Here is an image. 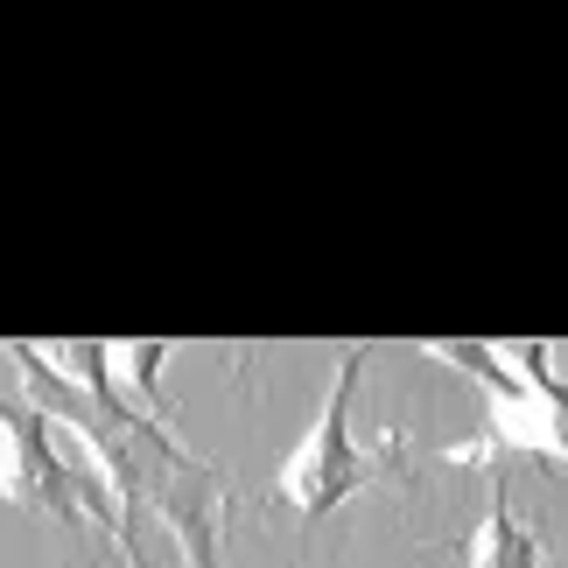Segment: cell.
Returning a JSON list of instances; mask_svg holds the SVG:
<instances>
[{
  "label": "cell",
  "instance_id": "cell-1",
  "mask_svg": "<svg viewBox=\"0 0 568 568\" xmlns=\"http://www.w3.org/2000/svg\"><path fill=\"white\" fill-rule=\"evenodd\" d=\"M435 358L464 365L491 386V407H485V443L477 449H449V456H485V449H506V456H540V464H561L568 470V386L548 373V344H527V352H506L513 365H498L491 344H428Z\"/></svg>",
  "mask_w": 568,
  "mask_h": 568
},
{
  "label": "cell",
  "instance_id": "cell-3",
  "mask_svg": "<svg viewBox=\"0 0 568 568\" xmlns=\"http://www.w3.org/2000/svg\"><path fill=\"white\" fill-rule=\"evenodd\" d=\"M0 498L14 513L84 519L78 470L50 443V414H42V400H14V393H0Z\"/></svg>",
  "mask_w": 568,
  "mask_h": 568
},
{
  "label": "cell",
  "instance_id": "cell-2",
  "mask_svg": "<svg viewBox=\"0 0 568 568\" xmlns=\"http://www.w3.org/2000/svg\"><path fill=\"white\" fill-rule=\"evenodd\" d=\"M365 358H373V352H344L337 358V379H331V393H323L310 435L281 456V477H274V485L295 506V519H331L344 498L365 491V477H373V464H365L358 443H352V393L365 379Z\"/></svg>",
  "mask_w": 568,
  "mask_h": 568
},
{
  "label": "cell",
  "instance_id": "cell-4",
  "mask_svg": "<svg viewBox=\"0 0 568 568\" xmlns=\"http://www.w3.org/2000/svg\"><path fill=\"white\" fill-rule=\"evenodd\" d=\"M464 568H555V561H548V548H540V534L527 527V519H513V491H506V477L491 485L485 527L470 534Z\"/></svg>",
  "mask_w": 568,
  "mask_h": 568
}]
</instances>
